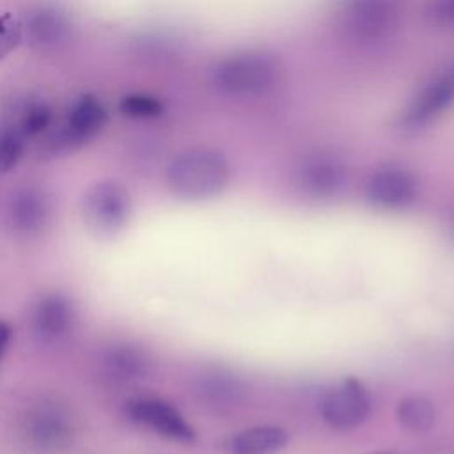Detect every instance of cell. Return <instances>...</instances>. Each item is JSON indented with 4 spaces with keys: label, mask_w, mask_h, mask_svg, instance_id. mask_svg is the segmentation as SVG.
I'll list each match as a JSON object with an SVG mask.
<instances>
[{
    "label": "cell",
    "mask_w": 454,
    "mask_h": 454,
    "mask_svg": "<svg viewBox=\"0 0 454 454\" xmlns=\"http://www.w3.org/2000/svg\"><path fill=\"white\" fill-rule=\"evenodd\" d=\"M76 433L78 422L73 410L55 395L34 399L20 419V436L37 454H59L69 449Z\"/></svg>",
    "instance_id": "2"
},
{
    "label": "cell",
    "mask_w": 454,
    "mask_h": 454,
    "mask_svg": "<svg viewBox=\"0 0 454 454\" xmlns=\"http://www.w3.org/2000/svg\"><path fill=\"white\" fill-rule=\"evenodd\" d=\"M454 105V62L440 74L431 78L408 103L399 117L404 133H419L434 122Z\"/></svg>",
    "instance_id": "8"
},
{
    "label": "cell",
    "mask_w": 454,
    "mask_h": 454,
    "mask_svg": "<svg viewBox=\"0 0 454 454\" xmlns=\"http://www.w3.org/2000/svg\"><path fill=\"white\" fill-rule=\"evenodd\" d=\"M427 18L436 27L454 30V0H431L427 5Z\"/></svg>",
    "instance_id": "23"
},
{
    "label": "cell",
    "mask_w": 454,
    "mask_h": 454,
    "mask_svg": "<svg viewBox=\"0 0 454 454\" xmlns=\"http://www.w3.org/2000/svg\"><path fill=\"white\" fill-rule=\"evenodd\" d=\"M371 397L356 378H346L335 385L321 403L323 420L337 431H349L367 420Z\"/></svg>",
    "instance_id": "10"
},
{
    "label": "cell",
    "mask_w": 454,
    "mask_h": 454,
    "mask_svg": "<svg viewBox=\"0 0 454 454\" xmlns=\"http://www.w3.org/2000/svg\"><path fill=\"white\" fill-rule=\"evenodd\" d=\"M99 369L103 376L115 385H133L151 376L153 358L144 348L117 340L101 349Z\"/></svg>",
    "instance_id": "14"
},
{
    "label": "cell",
    "mask_w": 454,
    "mask_h": 454,
    "mask_svg": "<svg viewBox=\"0 0 454 454\" xmlns=\"http://www.w3.org/2000/svg\"><path fill=\"white\" fill-rule=\"evenodd\" d=\"M131 216V197L115 181L94 184L83 199V218L98 236H114L124 229Z\"/></svg>",
    "instance_id": "6"
},
{
    "label": "cell",
    "mask_w": 454,
    "mask_h": 454,
    "mask_svg": "<svg viewBox=\"0 0 454 454\" xmlns=\"http://www.w3.org/2000/svg\"><path fill=\"white\" fill-rule=\"evenodd\" d=\"M69 18L55 5H41L34 9L25 21L28 41L37 48H51L62 43L69 34Z\"/></svg>",
    "instance_id": "17"
},
{
    "label": "cell",
    "mask_w": 454,
    "mask_h": 454,
    "mask_svg": "<svg viewBox=\"0 0 454 454\" xmlns=\"http://www.w3.org/2000/svg\"><path fill=\"white\" fill-rule=\"evenodd\" d=\"M401 0H344L340 25L349 39L362 44L385 41L399 25Z\"/></svg>",
    "instance_id": "5"
},
{
    "label": "cell",
    "mask_w": 454,
    "mask_h": 454,
    "mask_svg": "<svg viewBox=\"0 0 454 454\" xmlns=\"http://www.w3.org/2000/svg\"><path fill=\"white\" fill-rule=\"evenodd\" d=\"M371 454H390V452H371Z\"/></svg>",
    "instance_id": "25"
},
{
    "label": "cell",
    "mask_w": 454,
    "mask_h": 454,
    "mask_svg": "<svg viewBox=\"0 0 454 454\" xmlns=\"http://www.w3.org/2000/svg\"><path fill=\"white\" fill-rule=\"evenodd\" d=\"M21 35H23L21 21L11 12L0 14V60L20 44Z\"/></svg>",
    "instance_id": "22"
},
{
    "label": "cell",
    "mask_w": 454,
    "mask_h": 454,
    "mask_svg": "<svg viewBox=\"0 0 454 454\" xmlns=\"http://www.w3.org/2000/svg\"><path fill=\"white\" fill-rule=\"evenodd\" d=\"M231 177L227 158L209 147L179 153L167 168L168 190L183 200H207L220 195Z\"/></svg>",
    "instance_id": "1"
},
{
    "label": "cell",
    "mask_w": 454,
    "mask_h": 454,
    "mask_svg": "<svg viewBox=\"0 0 454 454\" xmlns=\"http://www.w3.org/2000/svg\"><path fill=\"white\" fill-rule=\"evenodd\" d=\"M28 323L35 339L44 344H55L67 339L74 330L76 307L60 291L43 293L30 305Z\"/></svg>",
    "instance_id": "9"
},
{
    "label": "cell",
    "mask_w": 454,
    "mask_h": 454,
    "mask_svg": "<svg viewBox=\"0 0 454 454\" xmlns=\"http://www.w3.org/2000/svg\"><path fill=\"white\" fill-rule=\"evenodd\" d=\"M51 218V200L37 186L16 190L7 204V222L18 236L32 238L41 234Z\"/></svg>",
    "instance_id": "15"
},
{
    "label": "cell",
    "mask_w": 454,
    "mask_h": 454,
    "mask_svg": "<svg viewBox=\"0 0 454 454\" xmlns=\"http://www.w3.org/2000/svg\"><path fill=\"white\" fill-rule=\"evenodd\" d=\"M106 119L103 103L96 96L85 94L71 105L66 121L46 133L41 151L48 156L67 154L99 135Z\"/></svg>",
    "instance_id": "4"
},
{
    "label": "cell",
    "mask_w": 454,
    "mask_h": 454,
    "mask_svg": "<svg viewBox=\"0 0 454 454\" xmlns=\"http://www.w3.org/2000/svg\"><path fill=\"white\" fill-rule=\"evenodd\" d=\"M25 145L27 137L12 121L0 128V172H9L18 165Z\"/></svg>",
    "instance_id": "20"
},
{
    "label": "cell",
    "mask_w": 454,
    "mask_h": 454,
    "mask_svg": "<svg viewBox=\"0 0 454 454\" xmlns=\"http://www.w3.org/2000/svg\"><path fill=\"white\" fill-rule=\"evenodd\" d=\"M11 340H12V326L7 321L0 319V360L7 351Z\"/></svg>",
    "instance_id": "24"
},
{
    "label": "cell",
    "mask_w": 454,
    "mask_h": 454,
    "mask_svg": "<svg viewBox=\"0 0 454 454\" xmlns=\"http://www.w3.org/2000/svg\"><path fill=\"white\" fill-rule=\"evenodd\" d=\"M192 392L207 411L223 415L239 406L247 395L245 383L225 369H204L193 378Z\"/></svg>",
    "instance_id": "13"
},
{
    "label": "cell",
    "mask_w": 454,
    "mask_h": 454,
    "mask_svg": "<svg viewBox=\"0 0 454 454\" xmlns=\"http://www.w3.org/2000/svg\"><path fill=\"white\" fill-rule=\"evenodd\" d=\"M124 415L129 422L167 440L179 443H190L195 440L193 426L167 399L156 395H135L126 401Z\"/></svg>",
    "instance_id": "7"
},
{
    "label": "cell",
    "mask_w": 454,
    "mask_h": 454,
    "mask_svg": "<svg viewBox=\"0 0 454 454\" xmlns=\"http://www.w3.org/2000/svg\"><path fill=\"white\" fill-rule=\"evenodd\" d=\"M346 181V165L328 153L309 154L296 168L298 188L310 199H333L342 192Z\"/></svg>",
    "instance_id": "12"
},
{
    "label": "cell",
    "mask_w": 454,
    "mask_h": 454,
    "mask_svg": "<svg viewBox=\"0 0 454 454\" xmlns=\"http://www.w3.org/2000/svg\"><path fill=\"white\" fill-rule=\"evenodd\" d=\"M12 122L28 138L43 137L55 126V114L43 99H30L18 108Z\"/></svg>",
    "instance_id": "19"
},
{
    "label": "cell",
    "mask_w": 454,
    "mask_h": 454,
    "mask_svg": "<svg viewBox=\"0 0 454 454\" xmlns=\"http://www.w3.org/2000/svg\"><path fill=\"white\" fill-rule=\"evenodd\" d=\"M277 62L261 51H239L220 60L213 69V83L229 96H257L273 87Z\"/></svg>",
    "instance_id": "3"
},
{
    "label": "cell",
    "mask_w": 454,
    "mask_h": 454,
    "mask_svg": "<svg viewBox=\"0 0 454 454\" xmlns=\"http://www.w3.org/2000/svg\"><path fill=\"white\" fill-rule=\"evenodd\" d=\"M397 422L410 433H426L436 420L434 406L422 395H406L395 406Z\"/></svg>",
    "instance_id": "18"
},
{
    "label": "cell",
    "mask_w": 454,
    "mask_h": 454,
    "mask_svg": "<svg viewBox=\"0 0 454 454\" xmlns=\"http://www.w3.org/2000/svg\"><path fill=\"white\" fill-rule=\"evenodd\" d=\"M419 195L417 177L404 167L385 165L376 168L365 183L367 200L385 211L404 209L415 202Z\"/></svg>",
    "instance_id": "11"
},
{
    "label": "cell",
    "mask_w": 454,
    "mask_h": 454,
    "mask_svg": "<svg viewBox=\"0 0 454 454\" xmlns=\"http://www.w3.org/2000/svg\"><path fill=\"white\" fill-rule=\"evenodd\" d=\"M289 442V434L280 426H252L245 427L223 440L225 454H277Z\"/></svg>",
    "instance_id": "16"
},
{
    "label": "cell",
    "mask_w": 454,
    "mask_h": 454,
    "mask_svg": "<svg viewBox=\"0 0 454 454\" xmlns=\"http://www.w3.org/2000/svg\"><path fill=\"white\" fill-rule=\"evenodd\" d=\"M119 110L131 119H154L163 114V105L160 99L147 94H129L121 99Z\"/></svg>",
    "instance_id": "21"
}]
</instances>
